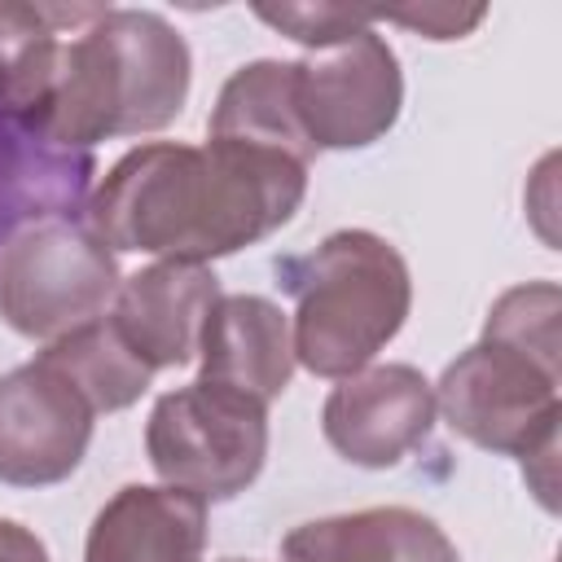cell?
Segmentation results:
<instances>
[{
	"label": "cell",
	"mask_w": 562,
	"mask_h": 562,
	"mask_svg": "<svg viewBox=\"0 0 562 562\" xmlns=\"http://www.w3.org/2000/svg\"><path fill=\"white\" fill-rule=\"evenodd\" d=\"M435 426V386L413 364H373L325 395L321 430L329 448L364 470L400 465Z\"/></svg>",
	"instance_id": "cell-9"
},
{
	"label": "cell",
	"mask_w": 562,
	"mask_h": 562,
	"mask_svg": "<svg viewBox=\"0 0 562 562\" xmlns=\"http://www.w3.org/2000/svg\"><path fill=\"white\" fill-rule=\"evenodd\" d=\"M88 9H44V4H0V110L26 114L44 101L57 53H61V22L83 18Z\"/></svg>",
	"instance_id": "cell-16"
},
{
	"label": "cell",
	"mask_w": 562,
	"mask_h": 562,
	"mask_svg": "<svg viewBox=\"0 0 562 562\" xmlns=\"http://www.w3.org/2000/svg\"><path fill=\"white\" fill-rule=\"evenodd\" d=\"M198 356V382H215L259 404H272L294 373L290 316L263 294H220L206 316Z\"/></svg>",
	"instance_id": "cell-11"
},
{
	"label": "cell",
	"mask_w": 562,
	"mask_h": 562,
	"mask_svg": "<svg viewBox=\"0 0 562 562\" xmlns=\"http://www.w3.org/2000/svg\"><path fill=\"white\" fill-rule=\"evenodd\" d=\"M435 413L443 422L487 448L518 457L522 470L540 461L544 505L553 509V457H558V356H540L514 338L483 334L465 347L435 386Z\"/></svg>",
	"instance_id": "cell-4"
},
{
	"label": "cell",
	"mask_w": 562,
	"mask_h": 562,
	"mask_svg": "<svg viewBox=\"0 0 562 562\" xmlns=\"http://www.w3.org/2000/svg\"><path fill=\"white\" fill-rule=\"evenodd\" d=\"M189 44L149 9H97L61 40L53 83L26 127L57 145H97L167 127L189 97Z\"/></svg>",
	"instance_id": "cell-2"
},
{
	"label": "cell",
	"mask_w": 562,
	"mask_h": 562,
	"mask_svg": "<svg viewBox=\"0 0 562 562\" xmlns=\"http://www.w3.org/2000/svg\"><path fill=\"white\" fill-rule=\"evenodd\" d=\"M378 22H400L408 31H422L426 40H461L465 31H474L483 22V4L474 9H452V4H422V9H373Z\"/></svg>",
	"instance_id": "cell-18"
},
{
	"label": "cell",
	"mask_w": 562,
	"mask_h": 562,
	"mask_svg": "<svg viewBox=\"0 0 562 562\" xmlns=\"http://www.w3.org/2000/svg\"><path fill=\"white\" fill-rule=\"evenodd\" d=\"M92 404L40 356L0 373V483L48 487L79 470Z\"/></svg>",
	"instance_id": "cell-8"
},
{
	"label": "cell",
	"mask_w": 562,
	"mask_h": 562,
	"mask_svg": "<svg viewBox=\"0 0 562 562\" xmlns=\"http://www.w3.org/2000/svg\"><path fill=\"white\" fill-rule=\"evenodd\" d=\"M224 562H250V558H224Z\"/></svg>",
	"instance_id": "cell-20"
},
{
	"label": "cell",
	"mask_w": 562,
	"mask_h": 562,
	"mask_svg": "<svg viewBox=\"0 0 562 562\" xmlns=\"http://www.w3.org/2000/svg\"><path fill=\"white\" fill-rule=\"evenodd\" d=\"M307 162L206 136V145L154 140L127 149L88 202V228L110 250L176 263H211L294 220Z\"/></svg>",
	"instance_id": "cell-1"
},
{
	"label": "cell",
	"mask_w": 562,
	"mask_h": 562,
	"mask_svg": "<svg viewBox=\"0 0 562 562\" xmlns=\"http://www.w3.org/2000/svg\"><path fill=\"white\" fill-rule=\"evenodd\" d=\"M400 105V57L373 26L294 61V114L312 149H364L395 127Z\"/></svg>",
	"instance_id": "cell-7"
},
{
	"label": "cell",
	"mask_w": 562,
	"mask_h": 562,
	"mask_svg": "<svg viewBox=\"0 0 562 562\" xmlns=\"http://www.w3.org/2000/svg\"><path fill=\"white\" fill-rule=\"evenodd\" d=\"M44 364H53L88 404L92 413H119L136 404L149 391L154 369L127 347V338L114 329L110 316H97L61 338H53L40 351Z\"/></svg>",
	"instance_id": "cell-15"
},
{
	"label": "cell",
	"mask_w": 562,
	"mask_h": 562,
	"mask_svg": "<svg viewBox=\"0 0 562 562\" xmlns=\"http://www.w3.org/2000/svg\"><path fill=\"white\" fill-rule=\"evenodd\" d=\"M149 465L167 487L206 501L246 492L268 457V404L215 382L158 395L145 426Z\"/></svg>",
	"instance_id": "cell-5"
},
{
	"label": "cell",
	"mask_w": 562,
	"mask_h": 562,
	"mask_svg": "<svg viewBox=\"0 0 562 562\" xmlns=\"http://www.w3.org/2000/svg\"><path fill=\"white\" fill-rule=\"evenodd\" d=\"M268 26H277L281 35L307 44V48H329L351 40L356 31H369L378 22L373 9H342V4H259L255 9Z\"/></svg>",
	"instance_id": "cell-17"
},
{
	"label": "cell",
	"mask_w": 562,
	"mask_h": 562,
	"mask_svg": "<svg viewBox=\"0 0 562 562\" xmlns=\"http://www.w3.org/2000/svg\"><path fill=\"white\" fill-rule=\"evenodd\" d=\"M119 294L114 250L79 224L44 220L0 250V316L35 342H53L105 312Z\"/></svg>",
	"instance_id": "cell-6"
},
{
	"label": "cell",
	"mask_w": 562,
	"mask_h": 562,
	"mask_svg": "<svg viewBox=\"0 0 562 562\" xmlns=\"http://www.w3.org/2000/svg\"><path fill=\"white\" fill-rule=\"evenodd\" d=\"M294 294V360L316 378H351L400 334L413 307L404 255L369 233L338 228L316 250L281 263Z\"/></svg>",
	"instance_id": "cell-3"
},
{
	"label": "cell",
	"mask_w": 562,
	"mask_h": 562,
	"mask_svg": "<svg viewBox=\"0 0 562 562\" xmlns=\"http://www.w3.org/2000/svg\"><path fill=\"white\" fill-rule=\"evenodd\" d=\"M215 303L220 277L211 272V263L158 259L119 281L110 321L149 369H180L198 356Z\"/></svg>",
	"instance_id": "cell-10"
},
{
	"label": "cell",
	"mask_w": 562,
	"mask_h": 562,
	"mask_svg": "<svg viewBox=\"0 0 562 562\" xmlns=\"http://www.w3.org/2000/svg\"><path fill=\"white\" fill-rule=\"evenodd\" d=\"M285 562H461L443 527L404 505L299 522L281 540Z\"/></svg>",
	"instance_id": "cell-13"
},
{
	"label": "cell",
	"mask_w": 562,
	"mask_h": 562,
	"mask_svg": "<svg viewBox=\"0 0 562 562\" xmlns=\"http://www.w3.org/2000/svg\"><path fill=\"white\" fill-rule=\"evenodd\" d=\"M206 136L220 140H246L263 149H281L299 162H312V145L294 114V61L259 57L228 75L220 88V101L211 110Z\"/></svg>",
	"instance_id": "cell-14"
},
{
	"label": "cell",
	"mask_w": 562,
	"mask_h": 562,
	"mask_svg": "<svg viewBox=\"0 0 562 562\" xmlns=\"http://www.w3.org/2000/svg\"><path fill=\"white\" fill-rule=\"evenodd\" d=\"M0 562H48V549L31 527L0 518Z\"/></svg>",
	"instance_id": "cell-19"
},
{
	"label": "cell",
	"mask_w": 562,
	"mask_h": 562,
	"mask_svg": "<svg viewBox=\"0 0 562 562\" xmlns=\"http://www.w3.org/2000/svg\"><path fill=\"white\" fill-rule=\"evenodd\" d=\"M206 505L180 487L127 483L92 518L83 562H202Z\"/></svg>",
	"instance_id": "cell-12"
}]
</instances>
